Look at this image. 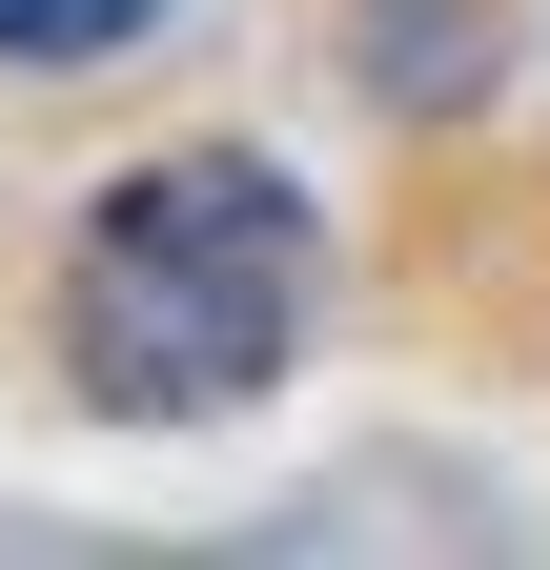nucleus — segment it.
<instances>
[{
	"instance_id": "nucleus-1",
	"label": "nucleus",
	"mask_w": 550,
	"mask_h": 570,
	"mask_svg": "<svg viewBox=\"0 0 550 570\" xmlns=\"http://www.w3.org/2000/svg\"><path fill=\"white\" fill-rule=\"evenodd\" d=\"M286 346H306V204L265 184L245 142L144 164L82 225V265H61V367H82V407H122V428L245 407Z\"/></svg>"
},
{
	"instance_id": "nucleus-2",
	"label": "nucleus",
	"mask_w": 550,
	"mask_h": 570,
	"mask_svg": "<svg viewBox=\"0 0 550 570\" xmlns=\"http://www.w3.org/2000/svg\"><path fill=\"white\" fill-rule=\"evenodd\" d=\"M144 21H164V0H0V61H102Z\"/></svg>"
}]
</instances>
